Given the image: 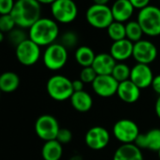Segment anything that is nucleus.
<instances>
[{"label": "nucleus", "mask_w": 160, "mask_h": 160, "mask_svg": "<svg viewBox=\"0 0 160 160\" xmlns=\"http://www.w3.org/2000/svg\"><path fill=\"white\" fill-rule=\"evenodd\" d=\"M59 129L58 120L50 114L41 115L35 122V132L44 141L56 139Z\"/></svg>", "instance_id": "9"}, {"label": "nucleus", "mask_w": 160, "mask_h": 160, "mask_svg": "<svg viewBox=\"0 0 160 160\" xmlns=\"http://www.w3.org/2000/svg\"><path fill=\"white\" fill-rule=\"evenodd\" d=\"M20 86V77L14 72H5L0 74V91L5 93L15 92Z\"/></svg>", "instance_id": "22"}, {"label": "nucleus", "mask_w": 160, "mask_h": 160, "mask_svg": "<svg viewBox=\"0 0 160 160\" xmlns=\"http://www.w3.org/2000/svg\"><path fill=\"white\" fill-rule=\"evenodd\" d=\"M97 75L98 74L96 73V72L92 66L85 67V68H82L81 72H80L79 79L81 80V81H83L85 84H92L95 78L97 77Z\"/></svg>", "instance_id": "31"}, {"label": "nucleus", "mask_w": 160, "mask_h": 160, "mask_svg": "<svg viewBox=\"0 0 160 160\" xmlns=\"http://www.w3.org/2000/svg\"><path fill=\"white\" fill-rule=\"evenodd\" d=\"M46 92L55 101L63 102L70 100L73 93L72 81L65 75L55 74L48 79L46 83Z\"/></svg>", "instance_id": "4"}, {"label": "nucleus", "mask_w": 160, "mask_h": 160, "mask_svg": "<svg viewBox=\"0 0 160 160\" xmlns=\"http://www.w3.org/2000/svg\"><path fill=\"white\" fill-rule=\"evenodd\" d=\"M93 1V4H96V5H107L109 0H92Z\"/></svg>", "instance_id": "38"}, {"label": "nucleus", "mask_w": 160, "mask_h": 160, "mask_svg": "<svg viewBox=\"0 0 160 160\" xmlns=\"http://www.w3.org/2000/svg\"><path fill=\"white\" fill-rule=\"evenodd\" d=\"M4 34L5 33H3L2 31H0V43H1L4 41V39H5V35Z\"/></svg>", "instance_id": "41"}, {"label": "nucleus", "mask_w": 160, "mask_h": 160, "mask_svg": "<svg viewBox=\"0 0 160 160\" xmlns=\"http://www.w3.org/2000/svg\"><path fill=\"white\" fill-rule=\"evenodd\" d=\"M130 72H131V68L127 64L123 62H117L112 71L111 75L119 83H121L130 79Z\"/></svg>", "instance_id": "27"}, {"label": "nucleus", "mask_w": 160, "mask_h": 160, "mask_svg": "<svg viewBox=\"0 0 160 160\" xmlns=\"http://www.w3.org/2000/svg\"><path fill=\"white\" fill-rule=\"evenodd\" d=\"M59 35L58 23L51 18H40L29 29L28 38L39 46H48L56 42Z\"/></svg>", "instance_id": "2"}, {"label": "nucleus", "mask_w": 160, "mask_h": 160, "mask_svg": "<svg viewBox=\"0 0 160 160\" xmlns=\"http://www.w3.org/2000/svg\"><path fill=\"white\" fill-rule=\"evenodd\" d=\"M28 39L27 33L24 31V29L20 28H15L13 30H12L10 33H8V41L11 44H13L15 47L18 46L21 42Z\"/></svg>", "instance_id": "29"}, {"label": "nucleus", "mask_w": 160, "mask_h": 160, "mask_svg": "<svg viewBox=\"0 0 160 160\" xmlns=\"http://www.w3.org/2000/svg\"><path fill=\"white\" fill-rule=\"evenodd\" d=\"M86 20L93 28L105 29L114 21L110 7L108 5L92 4L86 12Z\"/></svg>", "instance_id": "7"}, {"label": "nucleus", "mask_w": 160, "mask_h": 160, "mask_svg": "<svg viewBox=\"0 0 160 160\" xmlns=\"http://www.w3.org/2000/svg\"><path fill=\"white\" fill-rule=\"evenodd\" d=\"M0 95H1V91H0Z\"/></svg>", "instance_id": "43"}, {"label": "nucleus", "mask_w": 160, "mask_h": 160, "mask_svg": "<svg viewBox=\"0 0 160 160\" xmlns=\"http://www.w3.org/2000/svg\"><path fill=\"white\" fill-rule=\"evenodd\" d=\"M15 28H16V24L11 13L0 15V31L8 34Z\"/></svg>", "instance_id": "30"}, {"label": "nucleus", "mask_w": 160, "mask_h": 160, "mask_svg": "<svg viewBox=\"0 0 160 160\" xmlns=\"http://www.w3.org/2000/svg\"><path fill=\"white\" fill-rule=\"evenodd\" d=\"M70 160H83V157L80 154H74L70 158Z\"/></svg>", "instance_id": "40"}, {"label": "nucleus", "mask_w": 160, "mask_h": 160, "mask_svg": "<svg viewBox=\"0 0 160 160\" xmlns=\"http://www.w3.org/2000/svg\"><path fill=\"white\" fill-rule=\"evenodd\" d=\"M59 43L62 44L67 50L72 49L78 43V36L75 32L72 30H68L61 35Z\"/></svg>", "instance_id": "28"}, {"label": "nucleus", "mask_w": 160, "mask_h": 160, "mask_svg": "<svg viewBox=\"0 0 160 160\" xmlns=\"http://www.w3.org/2000/svg\"><path fill=\"white\" fill-rule=\"evenodd\" d=\"M153 77L154 75L150 65L137 63L131 68L130 80L140 90L151 87Z\"/></svg>", "instance_id": "14"}, {"label": "nucleus", "mask_w": 160, "mask_h": 160, "mask_svg": "<svg viewBox=\"0 0 160 160\" xmlns=\"http://www.w3.org/2000/svg\"><path fill=\"white\" fill-rule=\"evenodd\" d=\"M110 140L109 132L103 126H93L90 128L85 135L87 146L94 151L105 149Z\"/></svg>", "instance_id": "12"}, {"label": "nucleus", "mask_w": 160, "mask_h": 160, "mask_svg": "<svg viewBox=\"0 0 160 160\" xmlns=\"http://www.w3.org/2000/svg\"><path fill=\"white\" fill-rule=\"evenodd\" d=\"M62 154V144H60L57 139L44 141L42 148V156L43 160H60Z\"/></svg>", "instance_id": "23"}, {"label": "nucleus", "mask_w": 160, "mask_h": 160, "mask_svg": "<svg viewBox=\"0 0 160 160\" xmlns=\"http://www.w3.org/2000/svg\"><path fill=\"white\" fill-rule=\"evenodd\" d=\"M157 153H158V157H159V159H160V149H159V151L157 152Z\"/></svg>", "instance_id": "42"}, {"label": "nucleus", "mask_w": 160, "mask_h": 160, "mask_svg": "<svg viewBox=\"0 0 160 160\" xmlns=\"http://www.w3.org/2000/svg\"><path fill=\"white\" fill-rule=\"evenodd\" d=\"M15 56L22 65L32 66L41 58V46L28 38L15 47Z\"/></svg>", "instance_id": "10"}, {"label": "nucleus", "mask_w": 160, "mask_h": 160, "mask_svg": "<svg viewBox=\"0 0 160 160\" xmlns=\"http://www.w3.org/2000/svg\"><path fill=\"white\" fill-rule=\"evenodd\" d=\"M67 60L68 50L59 42H54L48 45L42 54L43 64L50 71L62 69L67 63Z\"/></svg>", "instance_id": "5"}, {"label": "nucleus", "mask_w": 160, "mask_h": 160, "mask_svg": "<svg viewBox=\"0 0 160 160\" xmlns=\"http://www.w3.org/2000/svg\"><path fill=\"white\" fill-rule=\"evenodd\" d=\"M72 138V132L67 129V128H60L58 133V136H57V140L60 143V144H68L69 142H71Z\"/></svg>", "instance_id": "32"}, {"label": "nucleus", "mask_w": 160, "mask_h": 160, "mask_svg": "<svg viewBox=\"0 0 160 160\" xmlns=\"http://www.w3.org/2000/svg\"><path fill=\"white\" fill-rule=\"evenodd\" d=\"M154 111H155L156 116L160 119V95L157 97V99L155 101V104H154Z\"/></svg>", "instance_id": "37"}, {"label": "nucleus", "mask_w": 160, "mask_h": 160, "mask_svg": "<svg viewBox=\"0 0 160 160\" xmlns=\"http://www.w3.org/2000/svg\"><path fill=\"white\" fill-rule=\"evenodd\" d=\"M15 0H0V15L10 14L14 7Z\"/></svg>", "instance_id": "33"}, {"label": "nucleus", "mask_w": 160, "mask_h": 160, "mask_svg": "<svg viewBox=\"0 0 160 160\" xmlns=\"http://www.w3.org/2000/svg\"><path fill=\"white\" fill-rule=\"evenodd\" d=\"M112 132L115 138L122 144L134 143L140 134L138 124L130 119H121L117 121L113 125Z\"/></svg>", "instance_id": "8"}, {"label": "nucleus", "mask_w": 160, "mask_h": 160, "mask_svg": "<svg viewBox=\"0 0 160 160\" xmlns=\"http://www.w3.org/2000/svg\"><path fill=\"white\" fill-rule=\"evenodd\" d=\"M129 1L131 2V4L133 5V7L135 9L141 10V9L147 7L148 5H150L151 0H129Z\"/></svg>", "instance_id": "34"}, {"label": "nucleus", "mask_w": 160, "mask_h": 160, "mask_svg": "<svg viewBox=\"0 0 160 160\" xmlns=\"http://www.w3.org/2000/svg\"><path fill=\"white\" fill-rule=\"evenodd\" d=\"M113 160H144L141 150L134 143L122 144L115 151Z\"/></svg>", "instance_id": "20"}, {"label": "nucleus", "mask_w": 160, "mask_h": 160, "mask_svg": "<svg viewBox=\"0 0 160 160\" xmlns=\"http://www.w3.org/2000/svg\"><path fill=\"white\" fill-rule=\"evenodd\" d=\"M119 82L111 75H97L92 84L94 93L103 98H108L117 94Z\"/></svg>", "instance_id": "13"}, {"label": "nucleus", "mask_w": 160, "mask_h": 160, "mask_svg": "<svg viewBox=\"0 0 160 160\" xmlns=\"http://www.w3.org/2000/svg\"><path fill=\"white\" fill-rule=\"evenodd\" d=\"M50 10L54 20L61 24L72 23L78 14V8L73 0H56L50 5Z\"/></svg>", "instance_id": "6"}, {"label": "nucleus", "mask_w": 160, "mask_h": 160, "mask_svg": "<svg viewBox=\"0 0 160 160\" xmlns=\"http://www.w3.org/2000/svg\"><path fill=\"white\" fill-rule=\"evenodd\" d=\"M116 63L117 61L109 53H100L96 55L92 67L98 75H108L112 73Z\"/></svg>", "instance_id": "18"}, {"label": "nucleus", "mask_w": 160, "mask_h": 160, "mask_svg": "<svg viewBox=\"0 0 160 160\" xmlns=\"http://www.w3.org/2000/svg\"><path fill=\"white\" fill-rule=\"evenodd\" d=\"M11 15L17 28L29 29L42 18V4L37 0H16Z\"/></svg>", "instance_id": "1"}, {"label": "nucleus", "mask_w": 160, "mask_h": 160, "mask_svg": "<svg viewBox=\"0 0 160 160\" xmlns=\"http://www.w3.org/2000/svg\"><path fill=\"white\" fill-rule=\"evenodd\" d=\"M108 35V37L113 41L117 42L122 39L126 38V33H125V25L122 22L118 21H113L107 28Z\"/></svg>", "instance_id": "26"}, {"label": "nucleus", "mask_w": 160, "mask_h": 160, "mask_svg": "<svg viewBox=\"0 0 160 160\" xmlns=\"http://www.w3.org/2000/svg\"><path fill=\"white\" fill-rule=\"evenodd\" d=\"M133 47L134 42L125 38L117 42H113L109 49V54L116 61L122 62L132 57Z\"/></svg>", "instance_id": "16"}, {"label": "nucleus", "mask_w": 160, "mask_h": 160, "mask_svg": "<svg viewBox=\"0 0 160 160\" xmlns=\"http://www.w3.org/2000/svg\"><path fill=\"white\" fill-rule=\"evenodd\" d=\"M132 57L137 63L150 65L157 58V48L151 41L140 40L134 43Z\"/></svg>", "instance_id": "11"}, {"label": "nucleus", "mask_w": 160, "mask_h": 160, "mask_svg": "<svg viewBox=\"0 0 160 160\" xmlns=\"http://www.w3.org/2000/svg\"><path fill=\"white\" fill-rule=\"evenodd\" d=\"M151 87L152 88L153 92L159 96L160 95V74L154 75Z\"/></svg>", "instance_id": "35"}, {"label": "nucleus", "mask_w": 160, "mask_h": 160, "mask_svg": "<svg viewBox=\"0 0 160 160\" xmlns=\"http://www.w3.org/2000/svg\"><path fill=\"white\" fill-rule=\"evenodd\" d=\"M84 85L85 83L83 81H81L80 79H76L72 81V89H73V92H82L84 91Z\"/></svg>", "instance_id": "36"}, {"label": "nucleus", "mask_w": 160, "mask_h": 160, "mask_svg": "<svg viewBox=\"0 0 160 160\" xmlns=\"http://www.w3.org/2000/svg\"><path fill=\"white\" fill-rule=\"evenodd\" d=\"M110 9L114 20L122 23L128 21L135 10L129 0H115Z\"/></svg>", "instance_id": "19"}, {"label": "nucleus", "mask_w": 160, "mask_h": 160, "mask_svg": "<svg viewBox=\"0 0 160 160\" xmlns=\"http://www.w3.org/2000/svg\"><path fill=\"white\" fill-rule=\"evenodd\" d=\"M38 2H40L41 4H52L54 1H56V0H37Z\"/></svg>", "instance_id": "39"}, {"label": "nucleus", "mask_w": 160, "mask_h": 160, "mask_svg": "<svg viewBox=\"0 0 160 160\" xmlns=\"http://www.w3.org/2000/svg\"><path fill=\"white\" fill-rule=\"evenodd\" d=\"M95 57L96 55L94 51L91 47L86 45L77 47L74 52V58L76 62L82 68L91 67L94 61Z\"/></svg>", "instance_id": "24"}, {"label": "nucleus", "mask_w": 160, "mask_h": 160, "mask_svg": "<svg viewBox=\"0 0 160 160\" xmlns=\"http://www.w3.org/2000/svg\"><path fill=\"white\" fill-rule=\"evenodd\" d=\"M140 150L146 149L152 152H158L160 149V128H152L144 134H139L134 142Z\"/></svg>", "instance_id": "15"}, {"label": "nucleus", "mask_w": 160, "mask_h": 160, "mask_svg": "<svg viewBox=\"0 0 160 160\" xmlns=\"http://www.w3.org/2000/svg\"><path fill=\"white\" fill-rule=\"evenodd\" d=\"M70 102L73 109L78 112H88L92 109L93 105L92 95L85 91L73 92L70 98Z\"/></svg>", "instance_id": "21"}, {"label": "nucleus", "mask_w": 160, "mask_h": 160, "mask_svg": "<svg viewBox=\"0 0 160 160\" xmlns=\"http://www.w3.org/2000/svg\"><path fill=\"white\" fill-rule=\"evenodd\" d=\"M137 21L145 35L156 37L160 35V8L154 5H148L139 10Z\"/></svg>", "instance_id": "3"}, {"label": "nucleus", "mask_w": 160, "mask_h": 160, "mask_svg": "<svg viewBox=\"0 0 160 160\" xmlns=\"http://www.w3.org/2000/svg\"><path fill=\"white\" fill-rule=\"evenodd\" d=\"M117 95L122 102L126 104H134L140 97V89L129 79L119 83Z\"/></svg>", "instance_id": "17"}, {"label": "nucleus", "mask_w": 160, "mask_h": 160, "mask_svg": "<svg viewBox=\"0 0 160 160\" xmlns=\"http://www.w3.org/2000/svg\"><path fill=\"white\" fill-rule=\"evenodd\" d=\"M125 33H126V39H128L134 43L142 40V35L144 34L141 27L139 26L137 20H132L126 23Z\"/></svg>", "instance_id": "25"}]
</instances>
